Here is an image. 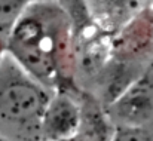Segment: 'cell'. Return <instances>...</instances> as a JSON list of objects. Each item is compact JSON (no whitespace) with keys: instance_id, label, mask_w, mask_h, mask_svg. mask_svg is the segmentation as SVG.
Masks as SVG:
<instances>
[{"instance_id":"obj_1","label":"cell","mask_w":153,"mask_h":141,"mask_svg":"<svg viewBox=\"0 0 153 141\" xmlns=\"http://www.w3.org/2000/svg\"><path fill=\"white\" fill-rule=\"evenodd\" d=\"M6 52L43 86L64 91L76 71L74 27L68 12L55 0L31 1L7 37Z\"/></svg>"},{"instance_id":"obj_2","label":"cell","mask_w":153,"mask_h":141,"mask_svg":"<svg viewBox=\"0 0 153 141\" xmlns=\"http://www.w3.org/2000/svg\"><path fill=\"white\" fill-rule=\"evenodd\" d=\"M53 91L31 77L7 52L0 62V123L39 129Z\"/></svg>"},{"instance_id":"obj_3","label":"cell","mask_w":153,"mask_h":141,"mask_svg":"<svg viewBox=\"0 0 153 141\" xmlns=\"http://www.w3.org/2000/svg\"><path fill=\"white\" fill-rule=\"evenodd\" d=\"M117 126L153 128V62L108 104Z\"/></svg>"},{"instance_id":"obj_4","label":"cell","mask_w":153,"mask_h":141,"mask_svg":"<svg viewBox=\"0 0 153 141\" xmlns=\"http://www.w3.org/2000/svg\"><path fill=\"white\" fill-rule=\"evenodd\" d=\"M80 107L74 98L65 91L53 92L45 110L40 134L49 141H62L70 138L79 128Z\"/></svg>"},{"instance_id":"obj_5","label":"cell","mask_w":153,"mask_h":141,"mask_svg":"<svg viewBox=\"0 0 153 141\" xmlns=\"http://www.w3.org/2000/svg\"><path fill=\"white\" fill-rule=\"evenodd\" d=\"M33 0H0V39L7 40L12 30Z\"/></svg>"},{"instance_id":"obj_6","label":"cell","mask_w":153,"mask_h":141,"mask_svg":"<svg viewBox=\"0 0 153 141\" xmlns=\"http://www.w3.org/2000/svg\"><path fill=\"white\" fill-rule=\"evenodd\" d=\"M110 141H153V128L117 126Z\"/></svg>"},{"instance_id":"obj_7","label":"cell","mask_w":153,"mask_h":141,"mask_svg":"<svg viewBox=\"0 0 153 141\" xmlns=\"http://www.w3.org/2000/svg\"><path fill=\"white\" fill-rule=\"evenodd\" d=\"M4 55H6V42L0 39V62L4 58Z\"/></svg>"},{"instance_id":"obj_8","label":"cell","mask_w":153,"mask_h":141,"mask_svg":"<svg viewBox=\"0 0 153 141\" xmlns=\"http://www.w3.org/2000/svg\"><path fill=\"white\" fill-rule=\"evenodd\" d=\"M0 141H7V140H6V138H4V137H3V135L0 134Z\"/></svg>"},{"instance_id":"obj_9","label":"cell","mask_w":153,"mask_h":141,"mask_svg":"<svg viewBox=\"0 0 153 141\" xmlns=\"http://www.w3.org/2000/svg\"><path fill=\"white\" fill-rule=\"evenodd\" d=\"M33 1H36V0H33Z\"/></svg>"}]
</instances>
